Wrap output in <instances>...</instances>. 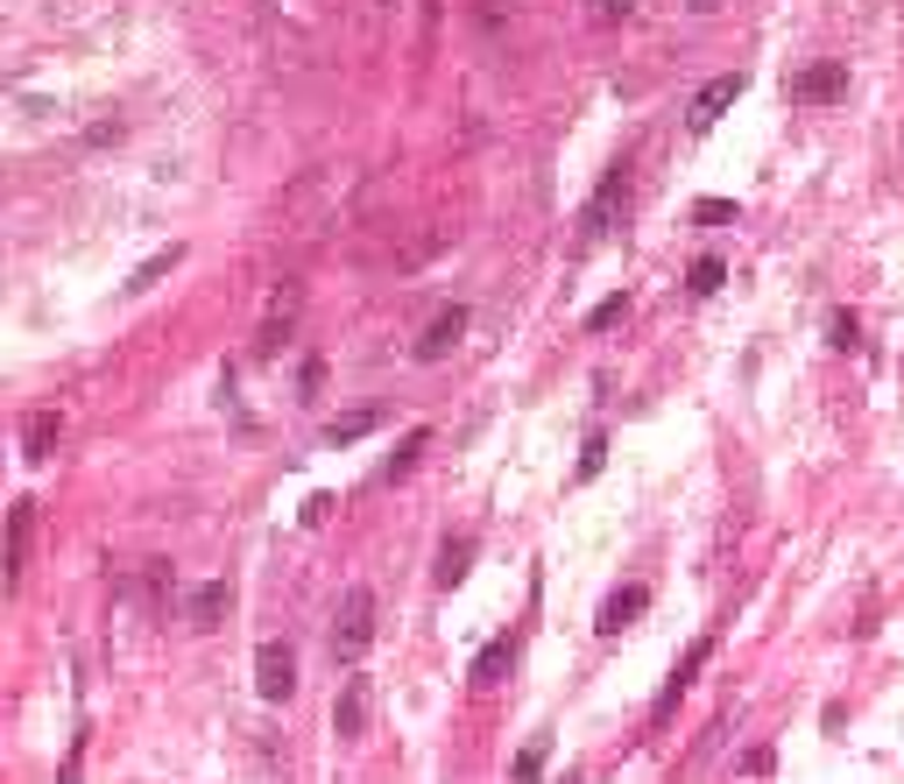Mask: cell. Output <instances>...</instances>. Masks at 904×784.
<instances>
[{
    "mask_svg": "<svg viewBox=\"0 0 904 784\" xmlns=\"http://www.w3.org/2000/svg\"><path fill=\"white\" fill-rule=\"evenodd\" d=\"M467 566H474V538L438 544V587H459V580H467Z\"/></svg>",
    "mask_w": 904,
    "mask_h": 784,
    "instance_id": "30bf717a",
    "label": "cell"
},
{
    "mask_svg": "<svg viewBox=\"0 0 904 784\" xmlns=\"http://www.w3.org/2000/svg\"><path fill=\"white\" fill-rule=\"evenodd\" d=\"M643 608H650V594H643V587H622V594H608V601H601V629L614 637V629H629V622L643 615Z\"/></svg>",
    "mask_w": 904,
    "mask_h": 784,
    "instance_id": "ba28073f",
    "label": "cell"
},
{
    "mask_svg": "<svg viewBox=\"0 0 904 784\" xmlns=\"http://www.w3.org/2000/svg\"><path fill=\"white\" fill-rule=\"evenodd\" d=\"M537 771H545V750H537V742H530V750L516 756V777H537Z\"/></svg>",
    "mask_w": 904,
    "mask_h": 784,
    "instance_id": "7402d4cb",
    "label": "cell"
},
{
    "mask_svg": "<svg viewBox=\"0 0 904 784\" xmlns=\"http://www.w3.org/2000/svg\"><path fill=\"white\" fill-rule=\"evenodd\" d=\"M220 615H226V587H220V580H205V587H191V622H199V629H205V622H220Z\"/></svg>",
    "mask_w": 904,
    "mask_h": 784,
    "instance_id": "5bb4252c",
    "label": "cell"
},
{
    "mask_svg": "<svg viewBox=\"0 0 904 784\" xmlns=\"http://www.w3.org/2000/svg\"><path fill=\"white\" fill-rule=\"evenodd\" d=\"M459 333H467V312H459V304H446V312L425 325V339H417V360H446V354L459 347Z\"/></svg>",
    "mask_w": 904,
    "mask_h": 784,
    "instance_id": "277c9868",
    "label": "cell"
},
{
    "mask_svg": "<svg viewBox=\"0 0 904 784\" xmlns=\"http://www.w3.org/2000/svg\"><path fill=\"white\" fill-rule=\"evenodd\" d=\"M375 637V594L368 587H354V594L339 601V658H360Z\"/></svg>",
    "mask_w": 904,
    "mask_h": 784,
    "instance_id": "7a4b0ae2",
    "label": "cell"
},
{
    "mask_svg": "<svg viewBox=\"0 0 904 784\" xmlns=\"http://www.w3.org/2000/svg\"><path fill=\"white\" fill-rule=\"evenodd\" d=\"M509 658H516V643H509V637H502V643H488V650L474 658V685H495V679L509 672Z\"/></svg>",
    "mask_w": 904,
    "mask_h": 784,
    "instance_id": "9a60e30c",
    "label": "cell"
},
{
    "mask_svg": "<svg viewBox=\"0 0 904 784\" xmlns=\"http://www.w3.org/2000/svg\"><path fill=\"white\" fill-rule=\"evenodd\" d=\"M692 220H700V226H728V220H735V198H700V205H692Z\"/></svg>",
    "mask_w": 904,
    "mask_h": 784,
    "instance_id": "ac0fdd59",
    "label": "cell"
},
{
    "mask_svg": "<svg viewBox=\"0 0 904 784\" xmlns=\"http://www.w3.org/2000/svg\"><path fill=\"white\" fill-rule=\"evenodd\" d=\"M333 729H339L346 742H354L360 729H368V685H360V679H346V685H339V706H333Z\"/></svg>",
    "mask_w": 904,
    "mask_h": 784,
    "instance_id": "52a82bcc",
    "label": "cell"
},
{
    "mask_svg": "<svg viewBox=\"0 0 904 784\" xmlns=\"http://www.w3.org/2000/svg\"><path fill=\"white\" fill-rule=\"evenodd\" d=\"M735 100H742V79H714V85H700V100H692V128H714Z\"/></svg>",
    "mask_w": 904,
    "mask_h": 784,
    "instance_id": "8992f818",
    "label": "cell"
},
{
    "mask_svg": "<svg viewBox=\"0 0 904 784\" xmlns=\"http://www.w3.org/2000/svg\"><path fill=\"white\" fill-rule=\"evenodd\" d=\"M721 283H728V262H721V255H700V262L685 269V291H692V297H714Z\"/></svg>",
    "mask_w": 904,
    "mask_h": 784,
    "instance_id": "8fae6325",
    "label": "cell"
},
{
    "mask_svg": "<svg viewBox=\"0 0 904 784\" xmlns=\"http://www.w3.org/2000/svg\"><path fill=\"white\" fill-rule=\"evenodd\" d=\"M692 8H700V14H714V8H721V0H692Z\"/></svg>",
    "mask_w": 904,
    "mask_h": 784,
    "instance_id": "cb8c5ba5",
    "label": "cell"
},
{
    "mask_svg": "<svg viewBox=\"0 0 904 784\" xmlns=\"http://www.w3.org/2000/svg\"><path fill=\"white\" fill-rule=\"evenodd\" d=\"M593 8H601V14H608V22H622V14H629V8H637V0H593Z\"/></svg>",
    "mask_w": 904,
    "mask_h": 784,
    "instance_id": "603a6c76",
    "label": "cell"
},
{
    "mask_svg": "<svg viewBox=\"0 0 904 784\" xmlns=\"http://www.w3.org/2000/svg\"><path fill=\"white\" fill-rule=\"evenodd\" d=\"M425 446H431V431H403V446L389 452V467H382V474H389V481H403V474L425 460Z\"/></svg>",
    "mask_w": 904,
    "mask_h": 784,
    "instance_id": "4fadbf2b",
    "label": "cell"
},
{
    "mask_svg": "<svg viewBox=\"0 0 904 784\" xmlns=\"http://www.w3.org/2000/svg\"><path fill=\"white\" fill-rule=\"evenodd\" d=\"M255 693L262 700H291L297 693V650L291 643H262L255 650Z\"/></svg>",
    "mask_w": 904,
    "mask_h": 784,
    "instance_id": "6da1fadb",
    "label": "cell"
},
{
    "mask_svg": "<svg viewBox=\"0 0 904 784\" xmlns=\"http://www.w3.org/2000/svg\"><path fill=\"white\" fill-rule=\"evenodd\" d=\"M841 92H849V71H841V64H805L799 85H792V100L799 106H826V100H841Z\"/></svg>",
    "mask_w": 904,
    "mask_h": 784,
    "instance_id": "3957f363",
    "label": "cell"
},
{
    "mask_svg": "<svg viewBox=\"0 0 904 784\" xmlns=\"http://www.w3.org/2000/svg\"><path fill=\"white\" fill-rule=\"evenodd\" d=\"M622 312H629V297H608V304H593V312H587V325H593V333H608Z\"/></svg>",
    "mask_w": 904,
    "mask_h": 784,
    "instance_id": "d6986e66",
    "label": "cell"
},
{
    "mask_svg": "<svg viewBox=\"0 0 904 784\" xmlns=\"http://www.w3.org/2000/svg\"><path fill=\"white\" fill-rule=\"evenodd\" d=\"M742 771H749V777H771V771H778V750H749Z\"/></svg>",
    "mask_w": 904,
    "mask_h": 784,
    "instance_id": "ffe728a7",
    "label": "cell"
},
{
    "mask_svg": "<svg viewBox=\"0 0 904 784\" xmlns=\"http://www.w3.org/2000/svg\"><path fill=\"white\" fill-rule=\"evenodd\" d=\"M177 262H184V247H163V255H149V262H142V269H134V276H128V291H149V283H163L170 269H177Z\"/></svg>",
    "mask_w": 904,
    "mask_h": 784,
    "instance_id": "e0dca14e",
    "label": "cell"
},
{
    "mask_svg": "<svg viewBox=\"0 0 904 784\" xmlns=\"http://www.w3.org/2000/svg\"><path fill=\"white\" fill-rule=\"evenodd\" d=\"M608 213H622V177H608L601 191H593V205H587V234H601Z\"/></svg>",
    "mask_w": 904,
    "mask_h": 784,
    "instance_id": "2e32d148",
    "label": "cell"
},
{
    "mask_svg": "<svg viewBox=\"0 0 904 784\" xmlns=\"http://www.w3.org/2000/svg\"><path fill=\"white\" fill-rule=\"evenodd\" d=\"M57 431H64V425H57V410H50V417H35V425H29V438H22V460H29V467H43V460H50Z\"/></svg>",
    "mask_w": 904,
    "mask_h": 784,
    "instance_id": "7c38bea8",
    "label": "cell"
},
{
    "mask_svg": "<svg viewBox=\"0 0 904 784\" xmlns=\"http://www.w3.org/2000/svg\"><path fill=\"white\" fill-rule=\"evenodd\" d=\"M700 664H707V643H692V650H685V658H679V672H671V679H664V700H658V714H671V706H679V693H685V685H692V679H700Z\"/></svg>",
    "mask_w": 904,
    "mask_h": 784,
    "instance_id": "9c48e42d",
    "label": "cell"
},
{
    "mask_svg": "<svg viewBox=\"0 0 904 784\" xmlns=\"http://www.w3.org/2000/svg\"><path fill=\"white\" fill-rule=\"evenodd\" d=\"M382 425V404H360V410H339L333 425H325V446H360V438H368Z\"/></svg>",
    "mask_w": 904,
    "mask_h": 784,
    "instance_id": "5b68a950",
    "label": "cell"
},
{
    "mask_svg": "<svg viewBox=\"0 0 904 784\" xmlns=\"http://www.w3.org/2000/svg\"><path fill=\"white\" fill-rule=\"evenodd\" d=\"M601 452H608L601 438H587V452H580V474H587V481H593V474H601Z\"/></svg>",
    "mask_w": 904,
    "mask_h": 784,
    "instance_id": "44dd1931",
    "label": "cell"
}]
</instances>
